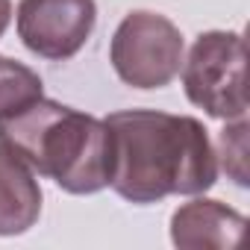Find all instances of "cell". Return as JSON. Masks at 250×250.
<instances>
[{
  "mask_svg": "<svg viewBox=\"0 0 250 250\" xmlns=\"http://www.w3.org/2000/svg\"><path fill=\"white\" fill-rule=\"evenodd\" d=\"M39 97H44L42 77L18 59L0 56V121L24 112Z\"/></svg>",
  "mask_w": 250,
  "mask_h": 250,
  "instance_id": "8",
  "label": "cell"
},
{
  "mask_svg": "<svg viewBox=\"0 0 250 250\" xmlns=\"http://www.w3.org/2000/svg\"><path fill=\"white\" fill-rule=\"evenodd\" d=\"M247 118H235L227 121V127L218 133V150L215 156H221V168L227 171V177L247 188L250 186V171H247Z\"/></svg>",
  "mask_w": 250,
  "mask_h": 250,
  "instance_id": "9",
  "label": "cell"
},
{
  "mask_svg": "<svg viewBox=\"0 0 250 250\" xmlns=\"http://www.w3.org/2000/svg\"><path fill=\"white\" fill-rule=\"evenodd\" d=\"M186 56V42L180 27L147 9H136L124 18L112 36L109 59L115 74L133 88H162L168 85Z\"/></svg>",
  "mask_w": 250,
  "mask_h": 250,
  "instance_id": "4",
  "label": "cell"
},
{
  "mask_svg": "<svg viewBox=\"0 0 250 250\" xmlns=\"http://www.w3.org/2000/svg\"><path fill=\"white\" fill-rule=\"evenodd\" d=\"M244 215L232 206L197 197L171 215V241L183 250H229L244 235Z\"/></svg>",
  "mask_w": 250,
  "mask_h": 250,
  "instance_id": "6",
  "label": "cell"
},
{
  "mask_svg": "<svg viewBox=\"0 0 250 250\" xmlns=\"http://www.w3.org/2000/svg\"><path fill=\"white\" fill-rule=\"evenodd\" d=\"M97 24L94 0H21L15 27L24 47L42 59L77 56Z\"/></svg>",
  "mask_w": 250,
  "mask_h": 250,
  "instance_id": "5",
  "label": "cell"
},
{
  "mask_svg": "<svg viewBox=\"0 0 250 250\" xmlns=\"http://www.w3.org/2000/svg\"><path fill=\"white\" fill-rule=\"evenodd\" d=\"M42 215V186L30 165L0 150V235H21Z\"/></svg>",
  "mask_w": 250,
  "mask_h": 250,
  "instance_id": "7",
  "label": "cell"
},
{
  "mask_svg": "<svg viewBox=\"0 0 250 250\" xmlns=\"http://www.w3.org/2000/svg\"><path fill=\"white\" fill-rule=\"evenodd\" d=\"M244 62H247V50L241 33H229V30L200 33L188 50V59H183L180 68L186 97L209 118H221V121L247 118Z\"/></svg>",
  "mask_w": 250,
  "mask_h": 250,
  "instance_id": "3",
  "label": "cell"
},
{
  "mask_svg": "<svg viewBox=\"0 0 250 250\" xmlns=\"http://www.w3.org/2000/svg\"><path fill=\"white\" fill-rule=\"evenodd\" d=\"M0 150L50 177L68 194H97L109 186V133L94 115L39 97L0 121Z\"/></svg>",
  "mask_w": 250,
  "mask_h": 250,
  "instance_id": "2",
  "label": "cell"
},
{
  "mask_svg": "<svg viewBox=\"0 0 250 250\" xmlns=\"http://www.w3.org/2000/svg\"><path fill=\"white\" fill-rule=\"evenodd\" d=\"M109 186L136 206L171 194H203L218 180L209 130L191 115L124 109L106 121Z\"/></svg>",
  "mask_w": 250,
  "mask_h": 250,
  "instance_id": "1",
  "label": "cell"
},
{
  "mask_svg": "<svg viewBox=\"0 0 250 250\" xmlns=\"http://www.w3.org/2000/svg\"><path fill=\"white\" fill-rule=\"evenodd\" d=\"M9 21H12V0H0V39H3Z\"/></svg>",
  "mask_w": 250,
  "mask_h": 250,
  "instance_id": "10",
  "label": "cell"
}]
</instances>
